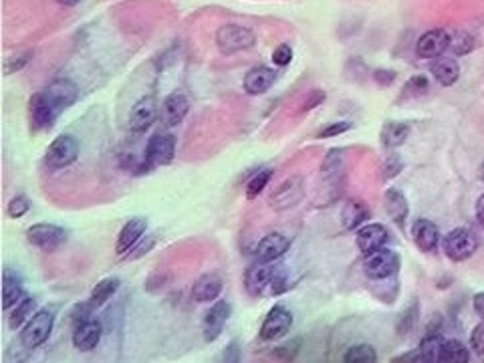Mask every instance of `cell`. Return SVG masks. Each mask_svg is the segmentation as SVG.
Listing matches in <instances>:
<instances>
[{
	"mask_svg": "<svg viewBox=\"0 0 484 363\" xmlns=\"http://www.w3.org/2000/svg\"><path fill=\"white\" fill-rule=\"evenodd\" d=\"M257 43V34L242 25H224L216 32V45L224 55H234L238 51H246Z\"/></svg>",
	"mask_w": 484,
	"mask_h": 363,
	"instance_id": "6da1fadb",
	"label": "cell"
},
{
	"mask_svg": "<svg viewBox=\"0 0 484 363\" xmlns=\"http://www.w3.org/2000/svg\"><path fill=\"white\" fill-rule=\"evenodd\" d=\"M397 271H400V257L393 250H388L386 246L365 255V258H363V272L371 281L395 276Z\"/></svg>",
	"mask_w": 484,
	"mask_h": 363,
	"instance_id": "7a4b0ae2",
	"label": "cell"
},
{
	"mask_svg": "<svg viewBox=\"0 0 484 363\" xmlns=\"http://www.w3.org/2000/svg\"><path fill=\"white\" fill-rule=\"evenodd\" d=\"M53 313L51 311H37L32 319H29L20 331V345L25 349H37L41 348L49 339V335L53 331Z\"/></svg>",
	"mask_w": 484,
	"mask_h": 363,
	"instance_id": "3957f363",
	"label": "cell"
},
{
	"mask_svg": "<svg viewBox=\"0 0 484 363\" xmlns=\"http://www.w3.org/2000/svg\"><path fill=\"white\" fill-rule=\"evenodd\" d=\"M174 155H176V137L172 134H155L146 146L141 172H148L155 166H167L172 164Z\"/></svg>",
	"mask_w": 484,
	"mask_h": 363,
	"instance_id": "277c9868",
	"label": "cell"
},
{
	"mask_svg": "<svg viewBox=\"0 0 484 363\" xmlns=\"http://www.w3.org/2000/svg\"><path fill=\"white\" fill-rule=\"evenodd\" d=\"M79 158V141L73 136H63L55 137V141L49 146L45 155L46 166L53 170H63L69 167L73 162Z\"/></svg>",
	"mask_w": 484,
	"mask_h": 363,
	"instance_id": "5b68a950",
	"label": "cell"
},
{
	"mask_svg": "<svg viewBox=\"0 0 484 363\" xmlns=\"http://www.w3.org/2000/svg\"><path fill=\"white\" fill-rule=\"evenodd\" d=\"M476 248H478V238L474 232H470L466 228H456L444 238V253L446 257L452 258L456 262L472 257Z\"/></svg>",
	"mask_w": 484,
	"mask_h": 363,
	"instance_id": "8992f818",
	"label": "cell"
},
{
	"mask_svg": "<svg viewBox=\"0 0 484 363\" xmlns=\"http://www.w3.org/2000/svg\"><path fill=\"white\" fill-rule=\"evenodd\" d=\"M27 241L43 253H55L67 241V232L57 224H34L27 230Z\"/></svg>",
	"mask_w": 484,
	"mask_h": 363,
	"instance_id": "52a82bcc",
	"label": "cell"
},
{
	"mask_svg": "<svg viewBox=\"0 0 484 363\" xmlns=\"http://www.w3.org/2000/svg\"><path fill=\"white\" fill-rule=\"evenodd\" d=\"M291 325H293L291 311H287L283 305H274L267 313L265 323L260 327V339L262 341H276L291 331Z\"/></svg>",
	"mask_w": 484,
	"mask_h": 363,
	"instance_id": "ba28073f",
	"label": "cell"
},
{
	"mask_svg": "<svg viewBox=\"0 0 484 363\" xmlns=\"http://www.w3.org/2000/svg\"><path fill=\"white\" fill-rule=\"evenodd\" d=\"M276 271L279 267H271V262H260L257 260L253 267H248V271L244 274V285H246V291L250 295H265L269 293L271 295V287L274 276H276Z\"/></svg>",
	"mask_w": 484,
	"mask_h": 363,
	"instance_id": "9c48e42d",
	"label": "cell"
},
{
	"mask_svg": "<svg viewBox=\"0 0 484 363\" xmlns=\"http://www.w3.org/2000/svg\"><path fill=\"white\" fill-rule=\"evenodd\" d=\"M302 196H305L302 180L299 176H293V178L285 180L274 190V194L269 198V204L274 210H288V208L297 206L302 200Z\"/></svg>",
	"mask_w": 484,
	"mask_h": 363,
	"instance_id": "30bf717a",
	"label": "cell"
},
{
	"mask_svg": "<svg viewBox=\"0 0 484 363\" xmlns=\"http://www.w3.org/2000/svg\"><path fill=\"white\" fill-rule=\"evenodd\" d=\"M43 95L46 97V101L53 106V109L57 113H60V111L69 109L75 103L77 97H79V89H77L75 83L69 81V79H57L43 91Z\"/></svg>",
	"mask_w": 484,
	"mask_h": 363,
	"instance_id": "8fae6325",
	"label": "cell"
},
{
	"mask_svg": "<svg viewBox=\"0 0 484 363\" xmlns=\"http://www.w3.org/2000/svg\"><path fill=\"white\" fill-rule=\"evenodd\" d=\"M450 46V32L446 29H432L424 32L416 45L420 59H436Z\"/></svg>",
	"mask_w": 484,
	"mask_h": 363,
	"instance_id": "7c38bea8",
	"label": "cell"
},
{
	"mask_svg": "<svg viewBox=\"0 0 484 363\" xmlns=\"http://www.w3.org/2000/svg\"><path fill=\"white\" fill-rule=\"evenodd\" d=\"M158 120V103L153 97H141L136 106L132 107L129 113V132L141 134L150 129L151 125Z\"/></svg>",
	"mask_w": 484,
	"mask_h": 363,
	"instance_id": "4fadbf2b",
	"label": "cell"
},
{
	"mask_svg": "<svg viewBox=\"0 0 484 363\" xmlns=\"http://www.w3.org/2000/svg\"><path fill=\"white\" fill-rule=\"evenodd\" d=\"M230 313H232V307L224 299L212 305L210 311L204 317V339L206 341H216L222 335L224 327H227V321L230 319Z\"/></svg>",
	"mask_w": 484,
	"mask_h": 363,
	"instance_id": "5bb4252c",
	"label": "cell"
},
{
	"mask_svg": "<svg viewBox=\"0 0 484 363\" xmlns=\"http://www.w3.org/2000/svg\"><path fill=\"white\" fill-rule=\"evenodd\" d=\"M101 335H103V325L97 319H87V321L75 325L73 345L79 351H93V349L99 345Z\"/></svg>",
	"mask_w": 484,
	"mask_h": 363,
	"instance_id": "9a60e30c",
	"label": "cell"
},
{
	"mask_svg": "<svg viewBox=\"0 0 484 363\" xmlns=\"http://www.w3.org/2000/svg\"><path fill=\"white\" fill-rule=\"evenodd\" d=\"M291 248V238L281 234V232H272L267 234L262 241L258 242L257 246V260L260 262H274L283 257Z\"/></svg>",
	"mask_w": 484,
	"mask_h": 363,
	"instance_id": "2e32d148",
	"label": "cell"
},
{
	"mask_svg": "<svg viewBox=\"0 0 484 363\" xmlns=\"http://www.w3.org/2000/svg\"><path fill=\"white\" fill-rule=\"evenodd\" d=\"M29 109L30 123H32V127H37V129H46V127H51V125L55 123V120L59 117V113H57V111L53 109V106L46 101L43 91H39V93H34V95L30 97Z\"/></svg>",
	"mask_w": 484,
	"mask_h": 363,
	"instance_id": "e0dca14e",
	"label": "cell"
},
{
	"mask_svg": "<svg viewBox=\"0 0 484 363\" xmlns=\"http://www.w3.org/2000/svg\"><path fill=\"white\" fill-rule=\"evenodd\" d=\"M388 238H390V232L381 224H365L357 230V246L363 255L383 248L388 244Z\"/></svg>",
	"mask_w": 484,
	"mask_h": 363,
	"instance_id": "ac0fdd59",
	"label": "cell"
},
{
	"mask_svg": "<svg viewBox=\"0 0 484 363\" xmlns=\"http://www.w3.org/2000/svg\"><path fill=\"white\" fill-rule=\"evenodd\" d=\"M146 228H148V220L137 216V218H132L129 222H125L123 228H121L120 236H117V246H115V253L117 255H125L129 253L137 242L144 238L146 234Z\"/></svg>",
	"mask_w": 484,
	"mask_h": 363,
	"instance_id": "d6986e66",
	"label": "cell"
},
{
	"mask_svg": "<svg viewBox=\"0 0 484 363\" xmlns=\"http://www.w3.org/2000/svg\"><path fill=\"white\" fill-rule=\"evenodd\" d=\"M190 111V101L184 93H170L162 103V120L167 127H174L184 121Z\"/></svg>",
	"mask_w": 484,
	"mask_h": 363,
	"instance_id": "ffe728a7",
	"label": "cell"
},
{
	"mask_svg": "<svg viewBox=\"0 0 484 363\" xmlns=\"http://www.w3.org/2000/svg\"><path fill=\"white\" fill-rule=\"evenodd\" d=\"M274 79H276V75H274L272 69L258 65V67L250 69L244 75V83L242 85H244V91L248 95H262V93H267L274 85Z\"/></svg>",
	"mask_w": 484,
	"mask_h": 363,
	"instance_id": "44dd1931",
	"label": "cell"
},
{
	"mask_svg": "<svg viewBox=\"0 0 484 363\" xmlns=\"http://www.w3.org/2000/svg\"><path fill=\"white\" fill-rule=\"evenodd\" d=\"M222 279L218 274H202L192 287V299L198 302H210L218 299V295L222 293Z\"/></svg>",
	"mask_w": 484,
	"mask_h": 363,
	"instance_id": "7402d4cb",
	"label": "cell"
},
{
	"mask_svg": "<svg viewBox=\"0 0 484 363\" xmlns=\"http://www.w3.org/2000/svg\"><path fill=\"white\" fill-rule=\"evenodd\" d=\"M412 234H414V242L416 246L424 250V253H432L436 250L440 242V230L434 222L430 220H418L414 228H412Z\"/></svg>",
	"mask_w": 484,
	"mask_h": 363,
	"instance_id": "603a6c76",
	"label": "cell"
},
{
	"mask_svg": "<svg viewBox=\"0 0 484 363\" xmlns=\"http://www.w3.org/2000/svg\"><path fill=\"white\" fill-rule=\"evenodd\" d=\"M383 204H386V212L392 218V222H395L400 228L406 227V220H408L409 214L406 196L402 192H397V190H388L386 196H383Z\"/></svg>",
	"mask_w": 484,
	"mask_h": 363,
	"instance_id": "cb8c5ba5",
	"label": "cell"
},
{
	"mask_svg": "<svg viewBox=\"0 0 484 363\" xmlns=\"http://www.w3.org/2000/svg\"><path fill=\"white\" fill-rule=\"evenodd\" d=\"M430 73L436 77L442 87H450L460 77V67L450 57H436V60L430 63Z\"/></svg>",
	"mask_w": 484,
	"mask_h": 363,
	"instance_id": "d4e9b609",
	"label": "cell"
},
{
	"mask_svg": "<svg viewBox=\"0 0 484 363\" xmlns=\"http://www.w3.org/2000/svg\"><path fill=\"white\" fill-rule=\"evenodd\" d=\"M321 172H323V178H325V180L337 184V182L343 178V174H345V151H327V155H325V160H323Z\"/></svg>",
	"mask_w": 484,
	"mask_h": 363,
	"instance_id": "484cf974",
	"label": "cell"
},
{
	"mask_svg": "<svg viewBox=\"0 0 484 363\" xmlns=\"http://www.w3.org/2000/svg\"><path fill=\"white\" fill-rule=\"evenodd\" d=\"M409 123L406 121H388L381 129V144L386 148H397L409 137Z\"/></svg>",
	"mask_w": 484,
	"mask_h": 363,
	"instance_id": "4316f807",
	"label": "cell"
},
{
	"mask_svg": "<svg viewBox=\"0 0 484 363\" xmlns=\"http://www.w3.org/2000/svg\"><path fill=\"white\" fill-rule=\"evenodd\" d=\"M23 299V281L11 271L2 274V307L8 311Z\"/></svg>",
	"mask_w": 484,
	"mask_h": 363,
	"instance_id": "83f0119b",
	"label": "cell"
},
{
	"mask_svg": "<svg viewBox=\"0 0 484 363\" xmlns=\"http://www.w3.org/2000/svg\"><path fill=\"white\" fill-rule=\"evenodd\" d=\"M369 218V210L363 202H355L351 200L343 206L341 212V220H343V228L348 230H355L357 227H362V222H365Z\"/></svg>",
	"mask_w": 484,
	"mask_h": 363,
	"instance_id": "f1b7e54d",
	"label": "cell"
},
{
	"mask_svg": "<svg viewBox=\"0 0 484 363\" xmlns=\"http://www.w3.org/2000/svg\"><path fill=\"white\" fill-rule=\"evenodd\" d=\"M470 362V351L464 343L458 339H444V345L440 351V363H466Z\"/></svg>",
	"mask_w": 484,
	"mask_h": 363,
	"instance_id": "f546056e",
	"label": "cell"
},
{
	"mask_svg": "<svg viewBox=\"0 0 484 363\" xmlns=\"http://www.w3.org/2000/svg\"><path fill=\"white\" fill-rule=\"evenodd\" d=\"M442 345H444V339L438 331H428L424 335L422 343H420V355H422V362L428 363H440V351H442Z\"/></svg>",
	"mask_w": 484,
	"mask_h": 363,
	"instance_id": "4dcf8cb0",
	"label": "cell"
},
{
	"mask_svg": "<svg viewBox=\"0 0 484 363\" xmlns=\"http://www.w3.org/2000/svg\"><path fill=\"white\" fill-rule=\"evenodd\" d=\"M120 288V279L117 276H107L103 281H99L93 291H91L89 301L95 305V307H101L103 302H107Z\"/></svg>",
	"mask_w": 484,
	"mask_h": 363,
	"instance_id": "1f68e13d",
	"label": "cell"
},
{
	"mask_svg": "<svg viewBox=\"0 0 484 363\" xmlns=\"http://www.w3.org/2000/svg\"><path fill=\"white\" fill-rule=\"evenodd\" d=\"M34 309H37V301L32 297H25V299H20V301L16 302V309L13 311L11 321H8L11 329H18L20 325H25L29 319H32Z\"/></svg>",
	"mask_w": 484,
	"mask_h": 363,
	"instance_id": "d6a6232c",
	"label": "cell"
},
{
	"mask_svg": "<svg viewBox=\"0 0 484 363\" xmlns=\"http://www.w3.org/2000/svg\"><path fill=\"white\" fill-rule=\"evenodd\" d=\"M345 363H374L378 362V353L371 345H365V343H359V345H353L345 351V357H343Z\"/></svg>",
	"mask_w": 484,
	"mask_h": 363,
	"instance_id": "836d02e7",
	"label": "cell"
},
{
	"mask_svg": "<svg viewBox=\"0 0 484 363\" xmlns=\"http://www.w3.org/2000/svg\"><path fill=\"white\" fill-rule=\"evenodd\" d=\"M450 51H452L454 55H469L470 51L474 49V37L472 34H469V32H464V30H460V32H456V34H450V46H448Z\"/></svg>",
	"mask_w": 484,
	"mask_h": 363,
	"instance_id": "e575fe53",
	"label": "cell"
},
{
	"mask_svg": "<svg viewBox=\"0 0 484 363\" xmlns=\"http://www.w3.org/2000/svg\"><path fill=\"white\" fill-rule=\"evenodd\" d=\"M271 170H260L258 174H255V176L250 178V182H248V186H246V198H248V200H255V198L267 188V184L271 182Z\"/></svg>",
	"mask_w": 484,
	"mask_h": 363,
	"instance_id": "d590c367",
	"label": "cell"
},
{
	"mask_svg": "<svg viewBox=\"0 0 484 363\" xmlns=\"http://www.w3.org/2000/svg\"><path fill=\"white\" fill-rule=\"evenodd\" d=\"M418 317H420V309H418L416 301H412V305H409L408 309L400 315V321H397V333H400V335H406V333L412 331L414 325H416V321H418Z\"/></svg>",
	"mask_w": 484,
	"mask_h": 363,
	"instance_id": "8d00e7d4",
	"label": "cell"
},
{
	"mask_svg": "<svg viewBox=\"0 0 484 363\" xmlns=\"http://www.w3.org/2000/svg\"><path fill=\"white\" fill-rule=\"evenodd\" d=\"M30 210V202L29 198L27 196H16L11 200V204H8V216L11 218H23L27 212Z\"/></svg>",
	"mask_w": 484,
	"mask_h": 363,
	"instance_id": "74e56055",
	"label": "cell"
},
{
	"mask_svg": "<svg viewBox=\"0 0 484 363\" xmlns=\"http://www.w3.org/2000/svg\"><path fill=\"white\" fill-rule=\"evenodd\" d=\"M301 339H295V341H291V343H287V345H281V348L274 349V357H279V359H295L297 357V353H299V349H301Z\"/></svg>",
	"mask_w": 484,
	"mask_h": 363,
	"instance_id": "f35d334b",
	"label": "cell"
},
{
	"mask_svg": "<svg viewBox=\"0 0 484 363\" xmlns=\"http://www.w3.org/2000/svg\"><path fill=\"white\" fill-rule=\"evenodd\" d=\"M470 348H472V351H476V355L484 357V321L478 323L470 335Z\"/></svg>",
	"mask_w": 484,
	"mask_h": 363,
	"instance_id": "ab89813d",
	"label": "cell"
},
{
	"mask_svg": "<svg viewBox=\"0 0 484 363\" xmlns=\"http://www.w3.org/2000/svg\"><path fill=\"white\" fill-rule=\"evenodd\" d=\"M30 57H32V53H23V55H18V57L8 59L4 63V73H6V75H13L16 71H20L23 67H27V63H29Z\"/></svg>",
	"mask_w": 484,
	"mask_h": 363,
	"instance_id": "60d3db41",
	"label": "cell"
},
{
	"mask_svg": "<svg viewBox=\"0 0 484 363\" xmlns=\"http://www.w3.org/2000/svg\"><path fill=\"white\" fill-rule=\"evenodd\" d=\"M272 60H274V65H279V67H287L288 63L293 60V49L288 45L276 46L274 53H272Z\"/></svg>",
	"mask_w": 484,
	"mask_h": 363,
	"instance_id": "b9f144b4",
	"label": "cell"
},
{
	"mask_svg": "<svg viewBox=\"0 0 484 363\" xmlns=\"http://www.w3.org/2000/svg\"><path fill=\"white\" fill-rule=\"evenodd\" d=\"M93 309H95V305H93V302H91V301L79 302L75 309H73V313H71V319H73V323H75V325H79V323L87 321Z\"/></svg>",
	"mask_w": 484,
	"mask_h": 363,
	"instance_id": "7bdbcfd3",
	"label": "cell"
},
{
	"mask_svg": "<svg viewBox=\"0 0 484 363\" xmlns=\"http://www.w3.org/2000/svg\"><path fill=\"white\" fill-rule=\"evenodd\" d=\"M426 91H428V79L424 75L412 77L408 81V85H406V93L408 95H422Z\"/></svg>",
	"mask_w": 484,
	"mask_h": 363,
	"instance_id": "ee69618b",
	"label": "cell"
},
{
	"mask_svg": "<svg viewBox=\"0 0 484 363\" xmlns=\"http://www.w3.org/2000/svg\"><path fill=\"white\" fill-rule=\"evenodd\" d=\"M349 127H351V123H348V121H339V123H331V125H327V127H323L321 132L317 134V137H335V136H341V134H345Z\"/></svg>",
	"mask_w": 484,
	"mask_h": 363,
	"instance_id": "f6af8a7d",
	"label": "cell"
},
{
	"mask_svg": "<svg viewBox=\"0 0 484 363\" xmlns=\"http://www.w3.org/2000/svg\"><path fill=\"white\" fill-rule=\"evenodd\" d=\"M323 101H325V93H323V91H313V93H309V99L302 103L301 111L302 113H305V111H311L313 107L321 106Z\"/></svg>",
	"mask_w": 484,
	"mask_h": 363,
	"instance_id": "bcb514c9",
	"label": "cell"
},
{
	"mask_svg": "<svg viewBox=\"0 0 484 363\" xmlns=\"http://www.w3.org/2000/svg\"><path fill=\"white\" fill-rule=\"evenodd\" d=\"M238 359H241V345H238V341H232V343L224 349L222 362L234 363V362H238Z\"/></svg>",
	"mask_w": 484,
	"mask_h": 363,
	"instance_id": "7dc6e473",
	"label": "cell"
},
{
	"mask_svg": "<svg viewBox=\"0 0 484 363\" xmlns=\"http://www.w3.org/2000/svg\"><path fill=\"white\" fill-rule=\"evenodd\" d=\"M400 170H402V160H400V155H390V158H388V164H386V178L397 176Z\"/></svg>",
	"mask_w": 484,
	"mask_h": 363,
	"instance_id": "c3c4849f",
	"label": "cell"
},
{
	"mask_svg": "<svg viewBox=\"0 0 484 363\" xmlns=\"http://www.w3.org/2000/svg\"><path fill=\"white\" fill-rule=\"evenodd\" d=\"M393 79H395V73H393V71H386V69L374 71V81L379 83V85H392Z\"/></svg>",
	"mask_w": 484,
	"mask_h": 363,
	"instance_id": "681fc988",
	"label": "cell"
},
{
	"mask_svg": "<svg viewBox=\"0 0 484 363\" xmlns=\"http://www.w3.org/2000/svg\"><path fill=\"white\" fill-rule=\"evenodd\" d=\"M151 246H153V236H150V238H148V242H141V244L137 242L136 246H134V253H132V258L141 257L144 253H148V250H150Z\"/></svg>",
	"mask_w": 484,
	"mask_h": 363,
	"instance_id": "f907efd6",
	"label": "cell"
},
{
	"mask_svg": "<svg viewBox=\"0 0 484 363\" xmlns=\"http://www.w3.org/2000/svg\"><path fill=\"white\" fill-rule=\"evenodd\" d=\"M472 302H474V311H476V315L484 319V291L483 293H478Z\"/></svg>",
	"mask_w": 484,
	"mask_h": 363,
	"instance_id": "816d5d0a",
	"label": "cell"
},
{
	"mask_svg": "<svg viewBox=\"0 0 484 363\" xmlns=\"http://www.w3.org/2000/svg\"><path fill=\"white\" fill-rule=\"evenodd\" d=\"M393 362H416V363H420L422 362V355H420V351H412V353H408V355L395 357Z\"/></svg>",
	"mask_w": 484,
	"mask_h": 363,
	"instance_id": "f5cc1de1",
	"label": "cell"
},
{
	"mask_svg": "<svg viewBox=\"0 0 484 363\" xmlns=\"http://www.w3.org/2000/svg\"><path fill=\"white\" fill-rule=\"evenodd\" d=\"M476 218L484 224V194L478 198V202H476Z\"/></svg>",
	"mask_w": 484,
	"mask_h": 363,
	"instance_id": "db71d44e",
	"label": "cell"
},
{
	"mask_svg": "<svg viewBox=\"0 0 484 363\" xmlns=\"http://www.w3.org/2000/svg\"><path fill=\"white\" fill-rule=\"evenodd\" d=\"M59 4H63V6H77L81 0H57Z\"/></svg>",
	"mask_w": 484,
	"mask_h": 363,
	"instance_id": "11a10c76",
	"label": "cell"
}]
</instances>
